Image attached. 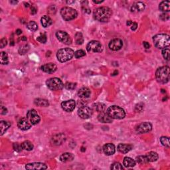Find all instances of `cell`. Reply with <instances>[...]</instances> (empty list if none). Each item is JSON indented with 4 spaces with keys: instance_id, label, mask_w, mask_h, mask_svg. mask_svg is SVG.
Listing matches in <instances>:
<instances>
[{
    "instance_id": "cell-52",
    "label": "cell",
    "mask_w": 170,
    "mask_h": 170,
    "mask_svg": "<svg viewBox=\"0 0 170 170\" xmlns=\"http://www.w3.org/2000/svg\"><path fill=\"white\" fill-rule=\"evenodd\" d=\"M133 23H132V21H127V23H126V25H131V24H132Z\"/></svg>"
},
{
    "instance_id": "cell-53",
    "label": "cell",
    "mask_w": 170,
    "mask_h": 170,
    "mask_svg": "<svg viewBox=\"0 0 170 170\" xmlns=\"http://www.w3.org/2000/svg\"><path fill=\"white\" fill-rule=\"evenodd\" d=\"M93 2H94V3H102V2H104V1H95V0H94Z\"/></svg>"
},
{
    "instance_id": "cell-7",
    "label": "cell",
    "mask_w": 170,
    "mask_h": 170,
    "mask_svg": "<svg viewBox=\"0 0 170 170\" xmlns=\"http://www.w3.org/2000/svg\"><path fill=\"white\" fill-rule=\"evenodd\" d=\"M46 86L51 90H61L64 86L63 82L58 78H51L46 80Z\"/></svg>"
},
{
    "instance_id": "cell-17",
    "label": "cell",
    "mask_w": 170,
    "mask_h": 170,
    "mask_svg": "<svg viewBox=\"0 0 170 170\" xmlns=\"http://www.w3.org/2000/svg\"><path fill=\"white\" fill-rule=\"evenodd\" d=\"M65 141V135L63 133H58L54 135L51 139V143L54 145H58L62 144L63 141Z\"/></svg>"
},
{
    "instance_id": "cell-39",
    "label": "cell",
    "mask_w": 170,
    "mask_h": 170,
    "mask_svg": "<svg viewBox=\"0 0 170 170\" xmlns=\"http://www.w3.org/2000/svg\"><path fill=\"white\" fill-rule=\"evenodd\" d=\"M85 55H86V53H85V52L83 50H78L74 52V56H75L76 58L82 57V56Z\"/></svg>"
},
{
    "instance_id": "cell-56",
    "label": "cell",
    "mask_w": 170,
    "mask_h": 170,
    "mask_svg": "<svg viewBox=\"0 0 170 170\" xmlns=\"http://www.w3.org/2000/svg\"><path fill=\"white\" fill-rule=\"evenodd\" d=\"M80 150H81L82 151H84L85 150H86V149L84 148V147H81V149H80Z\"/></svg>"
},
{
    "instance_id": "cell-27",
    "label": "cell",
    "mask_w": 170,
    "mask_h": 170,
    "mask_svg": "<svg viewBox=\"0 0 170 170\" xmlns=\"http://www.w3.org/2000/svg\"><path fill=\"white\" fill-rule=\"evenodd\" d=\"M146 157L148 159L149 162H154L156 161L158 159V154L155 151H149V153H147Z\"/></svg>"
},
{
    "instance_id": "cell-23",
    "label": "cell",
    "mask_w": 170,
    "mask_h": 170,
    "mask_svg": "<svg viewBox=\"0 0 170 170\" xmlns=\"http://www.w3.org/2000/svg\"><path fill=\"white\" fill-rule=\"evenodd\" d=\"M117 149L121 153H126L132 149V145L129 144H125V143H120L117 147Z\"/></svg>"
},
{
    "instance_id": "cell-5",
    "label": "cell",
    "mask_w": 170,
    "mask_h": 170,
    "mask_svg": "<svg viewBox=\"0 0 170 170\" xmlns=\"http://www.w3.org/2000/svg\"><path fill=\"white\" fill-rule=\"evenodd\" d=\"M106 112L112 119H122L126 116V112L124 109L115 105L109 107Z\"/></svg>"
},
{
    "instance_id": "cell-14",
    "label": "cell",
    "mask_w": 170,
    "mask_h": 170,
    "mask_svg": "<svg viewBox=\"0 0 170 170\" xmlns=\"http://www.w3.org/2000/svg\"><path fill=\"white\" fill-rule=\"evenodd\" d=\"M109 48L112 50H118L121 49L123 46V42L120 39H114L109 42Z\"/></svg>"
},
{
    "instance_id": "cell-35",
    "label": "cell",
    "mask_w": 170,
    "mask_h": 170,
    "mask_svg": "<svg viewBox=\"0 0 170 170\" xmlns=\"http://www.w3.org/2000/svg\"><path fill=\"white\" fill-rule=\"evenodd\" d=\"M27 27L30 30V31H35L36 30H37L38 25L36 22L31 21H29V23L27 24Z\"/></svg>"
},
{
    "instance_id": "cell-46",
    "label": "cell",
    "mask_w": 170,
    "mask_h": 170,
    "mask_svg": "<svg viewBox=\"0 0 170 170\" xmlns=\"http://www.w3.org/2000/svg\"><path fill=\"white\" fill-rule=\"evenodd\" d=\"M6 44H7V40H6L5 38H3V39H2L1 40V41H0V47L1 48L5 47Z\"/></svg>"
},
{
    "instance_id": "cell-25",
    "label": "cell",
    "mask_w": 170,
    "mask_h": 170,
    "mask_svg": "<svg viewBox=\"0 0 170 170\" xmlns=\"http://www.w3.org/2000/svg\"><path fill=\"white\" fill-rule=\"evenodd\" d=\"M41 25H42V27H49V26L51 25L52 23V19H50L48 16H46V15H44V16H43V17H41Z\"/></svg>"
},
{
    "instance_id": "cell-47",
    "label": "cell",
    "mask_w": 170,
    "mask_h": 170,
    "mask_svg": "<svg viewBox=\"0 0 170 170\" xmlns=\"http://www.w3.org/2000/svg\"><path fill=\"white\" fill-rule=\"evenodd\" d=\"M7 113V109L4 106H1V114H6Z\"/></svg>"
},
{
    "instance_id": "cell-37",
    "label": "cell",
    "mask_w": 170,
    "mask_h": 170,
    "mask_svg": "<svg viewBox=\"0 0 170 170\" xmlns=\"http://www.w3.org/2000/svg\"><path fill=\"white\" fill-rule=\"evenodd\" d=\"M160 141L163 146L169 147L170 143H169V138L166 136H162L160 138Z\"/></svg>"
},
{
    "instance_id": "cell-55",
    "label": "cell",
    "mask_w": 170,
    "mask_h": 170,
    "mask_svg": "<svg viewBox=\"0 0 170 170\" xmlns=\"http://www.w3.org/2000/svg\"><path fill=\"white\" fill-rule=\"evenodd\" d=\"M66 3H69V4H70V3H74V1H66Z\"/></svg>"
},
{
    "instance_id": "cell-50",
    "label": "cell",
    "mask_w": 170,
    "mask_h": 170,
    "mask_svg": "<svg viewBox=\"0 0 170 170\" xmlns=\"http://www.w3.org/2000/svg\"><path fill=\"white\" fill-rule=\"evenodd\" d=\"M31 13L32 14H35V13L37 12V9H36V7H33V6L31 7Z\"/></svg>"
},
{
    "instance_id": "cell-16",
    "label": "cell",
    "mask_w": 170,
    "mask_h": 170,
    "mask_svg": "<svg viewBox=\"0 0 170 170\" xmlns=\"http://www.w3.org/2000/svg\"><path fill=\"white\" fill-rule=\"evenodd\" d=\"M41 70L42 71L46 72V73L52 74L54 73L57 69V66L55 64L52 63V62H49V63H46L45 64L41 66Z\"/></svg>"
},
{
    "instance_id": "cell-44",
    "label": "cell",
    "mask_w": 170,
    "mask_h": 170,
    "mask_svg": "<svg viewBox=\"0 0 170 170\" xmlns=\"http://www.w3.org/2000/svg\"><path fill=\"white\" fill-rule=\"evenodd\" d=\"M37 40L41 43H45L46 42V36L45 35H41L37 37Z\"/></svg>"
},
{
    "instance_id": "cell-24",
    "label": "cell",
    "mask_w": 170,
    "mask_h": 170,
    "mask_svg": "<svg viewBox=\"0 0 170 170\" xmlns=\"http://www.w3.org/2000/svg\"><path fill=\"white\" fill-rule=\"evenodd\" d=\"M74 155L70 153H64L60 156V160L62 162L71 161L74 159Z\"/></svg>"
},
{
    "instance_id": "cell-51",
    "label": "cell",
    "mask_w": 170,
    "mask_h": 170,
    "mask_svg": "<svg viewBox=\"0 0 170 170\" xmlns=\"http://www.w3.org/2000/svg\"><path fill=\"white\" fill-rule=\"evenodd\" d=\"M22 33V31L21 29H17L16 30V34H17V35H21V34Z\"/></svg>"
},
{
    "instance_id": "cell-21",
    "label": "cell",
    "mask_w": 170,
    "mask_h": 170,
    "mask_svg": "<svg viewBox=\"0 0 170 170\" xmlns=\"http://www.w3.org/2000/svg\"><path fill=\"white\" fill-rule=\"evenodd\" d=\"M91 91L88 88L86 87H83V88H80L78 92V95L80 98H89L90 96Z\"/></svg>"
},
{
    "instance_id": "cell-29",
    "label": "cell",
    "mask_w": 170,
    "mask_h": 170,
    "mask_svg": "<svg viewBox=\"0 0 170 170\" xmlns=\"http://www.w3.org/2000/svg\"><path fill=\"white\" fill-rule=\"evenodd\" d=\"M123 164H124V166L126 167H133L135 165V161L134 159H131V157H124V161H123Z\"/></svg>"
},
{
    "instance_id": "cell-32",
    "label": "cell",
    "mask_w": 170,
    "mask_h": 170,
    "mask_svg": "<svg viewBox=\"0 0 170 170\" xmlns=\"http://www.w3.org/2000/svg\"><path fill=\"white\" fill-rule=\"evenodd\" d=\"M21 145L22 147H23V149H25V150L27 151H31L34 147L33 143L30 141L28 140L23 141V142L21 143Z\"/></svg>"
},
{
    "instance_id": "cell-33",
    "label": "cell",
    "mask_w": 170,
    "mask_h": 170,
    "mask_svg": "<svg viewBox=\"0 0 170 170\" xmlns=\"http://www.w3.org/2000/svg\"><path fill=\"white\" fill-rule=\"evenodd\" d=\"M135 161L139 163V164H145V163H147L149 162L146 155H144V156L143 155H139V156L136 157Z\"/></svg>"
},
{
    "instance_id": "cell-54",
    "label": "cell",
    "mask_w": 170,
    "mask_h": 170,
    "mask_svg": "<svg viewBox=\"0 0 170 170\" xmlns=\"http://www.w3.org/2000/svg\"><path fill=\"white\" fill-rule=\"evenodd\" d=\"M21 41H27V37H22L21 39Z\"/></svg>"
},
{
    "instance_id": "cell-45",
    "label": "cell",
    "mask_w": 170,
    "mask_h": 170,
    "mask_svg": "<svg viewBox=\"0 0 170 170\" xmlns=\"http://www.w3.org/2000/svg\"><path fill=\"white\" fill-rule=\"evenodd\" d=\"M159 17H160V19L162 20V21H167V20L169 19V15L167 13H163L161 14V15L159 16Z\"/></svg>"
},
{
    "instance_id": "cell-12",
    "label": "cell",
    "mask_w": 170,
    "mask_h": 170,
    "mask_svg": "<svg viewBox=\"0 0 170 170\" xmlns=\"http://www.w3.org/2000/svg\"><path fill=\"white\" fill-rule=\"evenodd\" d=\"M152 129V125L149 122H143L139 124L136 127L135 130L139 133H147L150 131Z\"/></svg>"
},
{
    "instance_id": "cell-22",
    "label": "cell",
    "mask_w": 170,
    "mask_h": 170,
    "mask_svg": "<svg viewBox=\"0 0 170 170\" xmlns=\"http://www.w3.org/2000/svg\"><path fill=\"white\" fill-rule=\"evenodd\" d=\"M145 9V4L142 2H136L133 3L131 7V11L132 12H139L143 11Z\"/></svg>"
},
{
    "instance_id": "cell-15",
    "label": "cell",
    "mask_w": 170,
    "mask_h": 170,
    "mask_svg": "<svg viewBox=\"0 0 170 170\" xmlns=\"http://www.w3.org/2000/svg\"><path fill=\"white\" fill-rule=\"evenodd\" d=\"M32 124L29 122L27 118H22L17 122V126L22 130H27L31 128Z\"/></svg>"
},
{
    "instance_id": "cell-48",
    "label": "cell",
    "mask_w": 170,
    "mask_h": 170,
    "mask_svg": "<svg viewBox=\"0 0 170 170\" xmlns=\"http://www.w3.org/2000/svg\"><path fill=\"white\" fill-rule=\"evenodd\" d=\"M143 44L145 48H149V47H150V44H149V42H147L146 41L143 42Z\"/></svg>"
},
{
    "instance_id": "cell-26",
    "label": "cell",
    "mask_w": 170,
    "mask_h": 170,
    "mask_svg": "<svg viewBox=\"0 0 170 170\" xmlns=\"http://www.w3.org/2000/svg\"><path fill=\"white\" fill-rule=\"evenodd\" d=\"M159 10L162 11L168 12L170 10V1H163L159 3Z\"/></svg>"
},
{
    "instance_id": "cell-10",
    "label": "cell",
    "mask_w": 170,
    "mask_h": 170,
    "mask_svg": "<svg viewBox=\"0 0 170 170\" xmlns=\"http://www.w3.org/2000/svg\"><path fill=\"white\" fill-rule=\"evenodd\" d=\"M86 49L90 52H101L102 51V46L99 41H92L87 44Z\"/></svg>"
},
{
    "instance_id": "cell-19",
    "label": "cell",
    "mask_w": 170,
    "mask_h": 170,
    "mask_svg": "<svg viewBox=\"0 0 170 170\" xmlns=\"http://www.w3.org/2000/svg\"><path fill=\"white\" fill-rule=\"evenodd\" d=\"M103 151L104 153L107 155H113L116 151V147L115 145L112 143H106L103 146Z\"/></svg>"
},
{
    "instance_id": "cell-34",
    "label": "cell",
    "mask_w": 170,
    "mask_h": 170,
    "mask_svg": "<svg viewBox=\"0 0 170 170\" xmlns=\"http://www.w3.org/2000/svg\"><path fill=\"white\" fill-rule=\"evenodd\" d=\"M0 62L2 64H7L9 62V58H8L7 54L5 52H1V58H0Z\"/></svg>"
},
{
    "instance_id": "cell-18",
    "label": "cell",
    "mask_w": 170,
    "mask_h": 170,
    "mask_svg": "<svg viewBox=\"0 0 170 170\" xmlns=\"http://www.w3.org/2000/svg\"><path fill=\"white\" fill-rule=\"evenodd\" d=\"M25 168L27 169H46L47 166L46 164L42 163H28L25 165Z\"/></svg>"
},
{
    "instance_id": "cell-6",
    "label": "cell",
    "mask_w": 170,
    "mask_h": 170,
    "mask_svg": "<svg viewBox=\"0 0 170 170\" xmlns=\"http://www.w3.org/2000/svg\"><path fill=\"white\" fill-rule=\"evenodd\" d=\"M60 15L65 21H70L77 17L78 13L73 8L69 7H62L60 10Z\"/></svg>"
},
{
    "instance_id": "cell-20",
    "label": "cell",
    "mask_w": 170,
    "mask_h": 170,
    "mask_svg": "<svg viewBox=\"0 0 170 170\" xmlns=\"http://www.w3.org/2000/svg\"><path fill=\"white\" fill-rule=\"evenodd\" d=\"M98 119L102 123H111L112 122V118L109 116L108 113L105 112H100L98 116Z\"/></svg>"
},
{
    "instance_id": "cell-3",
    "label": "cell",
    "mask_w": 170,
    "mask_h": 170,
    "mask_svg": "<svg viewBox=\"0 0 170 170\" xmlns=\"http://www.w3.org/2000/svg\"><path fill=\"white\" fill-rule=\"evenodd\" d=\"M155 78L160 83L165 84L169 80V67L164 66L159 67L155 72Z\"/></svg>"
},
{
    "instance_id": "cell-43",
    "label": "cell",
    "mask_w": 170,
    "mask_h": 170,
    "mask_svg": "<svg viewBox=\"0 0 170 170\" xmlns=\"http://www.w3.org/2000/svg\"><path fill=\"white\" fill-rule=\"evenodd\" d=\"M28 50H29V46L26 44V45H23L20 47V48L19 49V54H24L25 53H26V52H27Z\"/></svg>"
},
{
    "instance_id": "cell-38",
    "label": "cell",
    "mask_w": 170,
    "mask_h": 170,
    "mask_svg": "<svg viewBox=\"0 0 170 170\" xmlns=\"http://www.w3.org/2000/svg\"><path fill=\"white\" fill-rule=\"evenodd\" d=\"M76 86V83H74V82H66L64 84V88L67 90H74L75 89Z\"/></svg>"
},
{
    "instance_id": "cell-49",
    "label": "cell",
    "mask_w": 170,
    "mask_h": 170,
    "mask_svg": "<svg viewBox=\"0 0 170 170\" xmlns=\"http://www.w3.org/2000/svg\"><path fill=\"white\" fill-rule=\"evenodd\" d=\"M137 24L136 23H133V25L131 26V29L132 30V31H135V30L137 29Z\"/></svg>"
},
{
    "instance_id": "cell-2",
    "label": "cell",
    "mask_w": 170,
    "mask_h": 170,
    "mask_svg": "<svg viewBox=\"0 0 170 170\" xmlns=\"http://www.w3.org/2000/svg\"><path fill=\"white\" fill-rule=\"evenodd\" d=\"M154 45L158 48H165L169 46L170 37L167 34H157L153 37Z\"/></svg>"
},
{
    "instance_id": "cell-57",
    "label": "cell",
    "mask_w": 170,
    "mask_h": 170,
    "mask_svg": "<svg viewBox=\"0 0 170 170\" xmlns=\"http://www.w3.org/2000/svg\"><path fill=\"white\" fill-rule=\"evenodd\" d=\"M10 3H17L18 2L17 1H10Z\"/></svg>"
},
{
    "instance_id": "cell-1",
    "label": "cell",
    "mask_w": 170,
    "mask_h": 170,
    "mask_svg": "<svg viewBox=\"0 0 170 170\" xmlns=\"http://www.w3.org/2000/svg\"><path fill=\"white\" fill-rule=\"evenodd\" d=\"M112 11L108 7H100L94 10V18L100 22H107L112 17Z\"/></svg>"
},
{
    "instance_id": "cell-9",
    "label": "cell",
    "mask_w": 170,
    "mask_h": 170,
    "mask_svg": "<svg viewBox=\"0 0 170 170\" xmlns=\"http://www.w3.org/2000/svg\"><path fill=\"white\" fill-rule=\"evenodd\" d=\"M92 110L90 107L83 105V106H80L78 110V115L80 118L82 119H87L89 118L92 116Z\"/></svg>"
},
{
    "instance_id": "cell-41",
    "label": "cell",
    "mask_w": 170,
    "mask_h": 170,
    "mask_svg": "<svg viewBox=\"0 0 170 170\" xmlns=\"http://www.w3.org/2000/svg\"><path fill=\"white\" fill-rule=\"evenodd\" d=\"M110 168H111V169H120V170H122V169H123V166L120 164V163L116 162V163H114L112 165H111Z\"/></svg>"
},
{
    "instance_id": "cell-40",
    "label": "cell",
    "mask_w": 170,
    "mask_h": 170,
    "mask_svg": "<svg viewBox=\"0 0 170 170\" xmlns=\"http://www.w3.org/2000/svg\"><path fill=\"white\" fill-rule=\"evenodd\" d=\"M162 55L165 60H169V48H164L162 50Z\"/></svg>"
},
{
    "instance_id": "cell-28",
    "label": "cell",
    "mask_w": 170,
    "mask_h": 170,
    "mask_svg": "<svg viewBox=\"0 0 170 170\" xmlns=\"http://www.w3.org/2000/svg\"><path fill=\"white\" fill-rule=\"evenodd\" d=\"M93 108H94V110H96V112L100 113L104 112L105 110H106V105L100 102L95 103V104H93Z\"/></svg>"
},
{
    "instance_id": "cell-8",
    "label": "cell",
    "mask_w": 170,
    "mask_h": 170,
    "mask_svg": "<svg viewBox=\"0 0 170 170\" xmlns=\"http://www.w3.org/2000/svg\"><path fill=\"white\" fill-rule=\"evenodd\" d=\"M26 118H27V120H29V122L32 125L37 124L40 122V120H41V118H40L39 115L38 114L37 111L34 110V109H32V110L28 111Z\"/></svg>"
},
{
    "instance_id": "cell-4",
    "label": "cell",
    "mask_w": 170,
    "mask_h": 170,
    "mask_svg": "<svg viewBox=\"0 0 170 170\" xmlns=\"http://www.w3.org/2000/svg\"><path fill=\"white\" fill-rule=\"evenodd\" d=\"M74 55V50L70 48H64L58 50L56 53V57L58 61L64 62L71 59Z\"/></svg>"
},
{
    "instance_id": "cell-13",
    "label": "cell",
    "mask_w": 170,
    "mask_h": 170,
    "mask_svg": "<svg viewBox=\"0 0 170 170\" xmlns=\"http://www.w3.org/2000/svg\"><path fill=\"white\" fill-rule=\"evenodd\" d=\"M76 102L74 100H68L64 101L61 103V107L64 111L70 112L73 111L75 108Z\"/></svg>"
},
{
    "instance_id": "cell-30",
    "label": "cell",
    "mask_w": 170,
    "mask_h": 170,
    "mask_svg": "<svg viewBox=\"0 0 170 170\" xmlns=\"http://www.w3.org/2000/svg\"><path fill=\"white\" fill-rule=\"evenodd\" d=\"M11 126V123L6 122V121H1L0 122V127H1V135H3V133L7 130L8 128Z\"/></svg>"
},
{
    "instance_id": "cell-11",
    "label": "cell",
    "mask_w": 170,
    "mask_h": 170,
    "mask_svg": "<svg viewBox=\"0 0 170 170\" xmlns=\"http://www.w3.org/2000/svg\"><path fill=\"white\" fill-rule=\"evenodd\" d=\"M56 37H57L58 41L62 42V43L66 44H70L72 42V39L70 35L65 31H58L56 33Z\"/></svg>"
},
{
    "instance_id": "cell-36",
    "label": "cell",
    "mask_w": 170,
    "mask_h": 170,
    "mask_svg": "<svg viewBox=\"0 0 170 170\" xmlns=\"http://www.w3.org/2000/svg\"><path fill=\"white\" fill-rule=\"evenodd\" d=\"M75 41H76V43L77 44H82V43H83V42H84L83 36H82V33H80V32H78V33H76Z\"/></svg>"
},
{
    "instance_id": "cell-42",
    "label": "cell",
    "mask_w": 170,
    "mask_h": 170,
    "mask_svg": "<svg viewBox=\"0 0 170 170\" xmlns=\"http://www.w3.org/2000/svg\"><path fill=\"white\" fill-rule=\"evenodd\" d=\"M13 147L14 150L17 151V152H20L22 149H23V147H22L21 144H19V143H14L13 145Z\"/></svg>"
},
{
    "instance_id": "cell-31",
    "label": "cell",
    "mask_w": 170,
    "mask_h": 170,
    "mask_svg": "<svg viewBox=\"0 0 170 170\" xmlns=\"http://www.w3.org/2000/svg\"><path fill=\"white\" fill-rule=\"evenodd\" d=\"M35 104L36 105L39 106H41V107H47L49 105V103L46 100H44V99H42V98H37L35 99V101H34Z\"/></svg>"
}]
</instances>
